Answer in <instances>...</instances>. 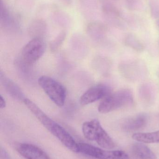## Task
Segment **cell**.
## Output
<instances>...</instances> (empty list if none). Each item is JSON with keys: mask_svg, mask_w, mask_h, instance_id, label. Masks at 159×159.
Masks as SVG:
<instances>
[{"mask_svg": "<svg viewBox=\"0 0 159 159\" xmlns=\"http://www.w3.org/2000/svg\"><path fill=\"white\" fill-rule=\"evenodd\" d=\"M126 43L127 45L132 48L136 50H141L143 48L142 43L134 35L130 34L126 39Z\"/></svg>", "mask_w": 159, "mask_h": 159, "instance_id": "obj_14", "label": "cell"}, {"mask_svg": "<svg viewBox=\"0 0 159 159\" xmlns=\"http://www.w3.org/2000/svg\"><path fill=\"white\" fill-rule=\"evenodd\" d=\"M1 80L3 85L11 96L16 99L24 101L26 98H24L22 92L15 83L11 80L2 75V73H1Z\"/></svg>", "mask_w": 159, "mask_h": 159, "instance_id": "obj_10", "label": "cell"}, {"mask_svg": "<svg viewBox=\"0 0 159 159\" xmlns=\"http://www.w3.org/2000/svg\"><path fill=\"white\" fill-rule=\"evenodd\" d=\"M133 96L131 91L123 89L112 93L104 98L98 107L102 114L109 113L133 104Z\"/></svg>", "mask_w": 159, "mask_h": 159, "instance_id": "obj_2", "label": "cell"}, {"mask_svg": "<svg viewBox=\"0 0 159 159\" xmlns=\"http://www.w3.org/2000/svg\"><path fill=\"white\" fill-rule=\"evenodd\" d=\"M60 2L65 6L70 5L72 2L73 0H59Z\"/></svg>", "mask_w": 159, "mask_h": 159, "instance_id": "obj_18", "label": "cell"}, {"mask_svg": "<svg viewBox=\"0 0 159 159\" xmlns=\"http://www.w3.org/2000/svg\"><path fill=\"white\" fill-rule=\"evenodd\" d=\"M45 50V45L44 41L39 37H35L23 48L21 57L24 63L31 65L43 56Z\"/></svg>", "mask_w": 159, "mask_h": 159, "instance_id": "obj_6", "label": "cell"}, {"mask_svg": "<svg viewBox=\"0 0 159 159\" xmlns=\"http://www.w3.org/2000/svg\"><path fill=\"white\" fill-rule=\"evenodd\" d=\"M16 150L26 159H52L44 151L34 145L20 144L17 147Z\"/></svg>", "mask_w": 159, "mask_h": 159, "instance_id": "obj_8", "label": "cell"}, {"mask_svg": "<svg viewBox=\"0 0 159 159\" xmlns=\"http://www.w3.org/2000/svg\"><path fill=\"white\" fill-rule=\"evenodd\" d=\"M23 102L43 126L67 148L74 153H78V143L62 126L51 119L37 105L25 98Z\"/></svg>", "mask_w": 159, "mask_h": 159, "instance_id": "obj_1", "label": "cell"}, {"mask_svg": "<svg viewBox=\"0 0 159 159\" xmlns=\"http://www.w3.org/2000/svg\"><path fill=\"white\" fill-rule=\"evenodd\" d=\"M133 154L140 159H157L156 154L145 145L136 143L132 147Z\"/></svg>", "mask_w": 159, "mask_h": 159, "instance_id": "obj_11", "label": "cell"}, {"mask_svg": "<svg viewBox=\"0 0 159 159\" xmlns=\"http://www.w3.org/2000/svg\"><path fill=\"white\" fill-rule=\"evenodd\" d=\"M6 107V102L5 98L2 96L0 95V108L1 109L4 108Z\"/></svg>", "mask_w": 159, "mask_h": 159, "instance_id": "obj_17", "label": "cell"}, {"mask_svg": "<svg viewBox=\"0 0 159 159\" xmlns=\"http://www.w3.org/2000/svg\"><path fill=\"white\" fill-rule=\"evenodd\" d=\"M151 89L148 86L143 85L141 87L140 90V95L142 96V99L143 101H146V102H149V100L151 101L152 99V92Z\"/></svg>", "mask_w": 159, "mask_h": 159, "instance_id": "obj_15", "label": "cell"}, {"mask_svg": "<svg viewBox=\"0 0 159 159\" xmlns=\"http://www.w3.org/2000/svg\"><path fill=\"white\" fill-rule=\"evenodd\" d=\"M82 132L86 139L97 143L102 148L112 149L115 143L97 119L86 121L82 126Z\"/></svg>", "mask_w": 159, "mask_h": 159, "instance_id": "obj_3", "label": "cell"}, {"mask_svg": "<svg viewBox=\"0 0 159 159\" xmlns=\"http://www.w3.org/2000/svg\"><path fill=\"white\" fill-rule=\"evenodd\" d=\"M65 36L66 34L64 32H61L51 43V47L52 48H57L64 41Z\"/></svg>", "mask_w": 159, "mask_h": 159, "instance_id": "obj_16", "label": "cell"}, {"mask_svg": "<svg viewBox=\"0 0 159 159\" xmlns=\"http://www.w3.org/2000/svg\"><path fill=\"white\" fill-rule=\"evenodd\" d=\"M147 120V116L146 114H139L126 119L122 122L121 127L127 131L137 130L146 126Z\"/></svg>", "mask_w": 159, "mask_h": 159, "instance_id": "obj_9", "label": "cell"}, {"mask_svg": "<svg viewBox=\"0 0 159 159\" xmlns=\"http://www.w3.org/2000/svg\"><path fill=\"white\" fill-rule=\"evenodd\" d=\"M111 87L105 84H100L90 88L85 92L80 98L82 105H87L104 98L111 93Z\"/></svg>", "mask_w": 159, "mask_h": 159, "instance_id": "obj_7", "label": "cell"}, {"mask_svg": "<svg viewBox=\"0 0 159 159\" xmlns=\"http://www.w3.org/2000/svg\"><path fill=\"white\" fill-rule=\"evenodd\" d=\"M46 28V24L43 20L41 19H36L33 20L30 23L29 30L32 33H42L44 32Z\"/></svg>", "mask_w": 159, "mask_h": 159, "instance_id": "obj_13", "label": "cell"}, {"mask_svg": "<svg viewBox=\"0 0 159 159\" xmlns=\"http://www.w3.org/2000/svg\"><path fill=\"white\" fill-rule=\"evenodd\" d=\"M158 26L159 27V20H158Z\"/></svg>", "mask_w": 159, "mask_h": 159, "instance_id": "obj_19", "label": "cell"}, {"mask_svg": "<svg viewBox=\"0 0 159 159\" xmlns=\"http://www.w3.org/2000/svg\"><path fill=\"white\" fill-rule=\"evenodd\" d=\"M78 153L96 159H130L124 151L105 150L86 143H78Z\"/></svg>", "mask_w": 159, "mask_h": 159, "instance_id": "obj_5", "label": "cell"}, {"mask_svg": "<svg viewBox=\"0 0 159 159\" xmlns=\"http://www.w3.org/2000/svg\"><path fill=\"white\" fill-rule=\"evenodd\" d=\"M133 139L144 143H159V130L150 133H138L133 134Z\"/></svg>", "mask_w": 159, "mask_h": 159, "instance_id": "obj_12", "label": "cell"}, {"mask_svg": "<svg viewBox=\"0 0 159 159\" xmlns=\"http://www.w3.org/2000/svg\"><path fill=\"white\" fill-rule=\"evenodd\" d=\"M39 86L49 99L58 107L63 106L66 100V90L56 80L48 76H42L38 80Z\"/></svg>", "mask_w": 159, "mask_h": 159, "instance_id": "obj_4", "label": "cell"}]
</instances>
